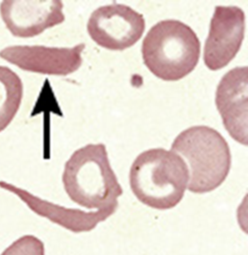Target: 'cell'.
Returning a JSON list of instances; mask_svg holds the SVG:
<instances>
[{"label":"cell","instance_id":"cell-9","mask_svg":"<svg viewBox=\"0 0 248 255\" xmlns=\"http://www.w3.org/2000/svg\"><path fill=\"white\" fill-rule=\"evenodd\" d=\"M84 48V43L72 48L10 47L0 52V57L25 71L64 76L81 67Z\"/></svg>","mask_w":248,"mask_h":255},{"label":"cell","instance_id":"cell-11","mask_svg":"<svg viewBox=\"0 0 248 255\" xmlns=\"http://www.w3.org/2000/svg\"><path fill=\"white\" fill-rule=\"evenodd\" d=\"M24 96L19 76L9 68L0 65V132L14 120Z\"/></svg>","mask_w":248,"mask_h":255},{"label":"cell","instance_id":"cell-12","mask_svg":"<svg viewBox=\"0 0 248 255\" xmlns=\"http://www.w3.org/2000/svg\"><path fill=\"white\" fill-rule=\"evenodd\" d=\"M1 255H45V250L39 238L26 235L11 244Z\"/></svg>","mask_w":248,"mask_h":255},{"label":"cell","instance_id":"cell-10","mask_svg":"<svg viewBox=\"0 0 248 255\" xmlns=\"http://www.w3.org/2000/svg\"><path fill=\"white\" fill-rule=\"evenodd\" d=\"M36 210L49 220L56 223L73 233H83L93 230L99 223L105 221L112 216L118 208H106L97 212H85L80 209L62 208L53 204L42 202Z\"/></svg>","mask_w":248,"mask_h":255},{"label":"cell","instance_id":"cell-8","mask_svg":"<svg viewBox=\"0 0 248 255\" xmlns=\"http://www.w3.org/2000/svg\"><path fill=\"white\" fill-rule=\"evenodd\" d=\"M248 67L225 74L216 91V105L226 130L237 142L248 145Z\"/></svg>","mask_w":248,"mask_h":255},{"label":"cell","instance_id":"cell-1","mask_svg":"<svg viewBox=\"0 0 248 255\" xmlns=\"http://www.w3.org/2000/svg\"><path fill=\"white\" fill-rule=\"evenodd\" d=\"M62 183L69 198L88 209L118 208L123 194L103 143L74 151L65 163Z\"/></svg>","mask_w":248,"mask_h":255},{"label":"cell","instance_id":"cell-7","mask_svg":"<svg viewBox=\"0 0 248 255\" xmlns=\"http://www.w3.org/2000/svg\"><path fill=\"white\" fill-rule=\"evenodd\" d=\"M62 1H3L0 14L14 36L31 38L62 24L65 16Z\"/></svg>","mask_w":248,"mask_h":255},{"label":"cell","instance_id":"cell-3","mask_svg":"<svg viewBox=\"0 0 248 255\" xmlns=\"http://www.w3.org/2000/svg\"><path fill=\"white\" fill-rule=\"evenodd\" d=\"M142 55L153 75L162 81H180L197 66L201 43L189 25L179 20H163L143 39Z\"/></svg>","mask_w":248,"mask_h":255},{"label":"cell","instance_id":"cell-4","mask_svg":"<svg viewBox=\"0 0 248 255\" xmlns=\"http://www.w3.org/2000/svg\"><path fill=\"white\" fill-rule=\"evenodd\" d=\"M172 151L185 159L189 169L188 189L208 193L224 182L231 168V152L224 137L213 128L196 126L175 138Z\"/></svg>","mask_w":248,"mask_h":255},{"label":"cell","instance_id":"cell-2","mask_svg":"<svg viewBox=\"0 0 248 255\" xmlns=\"http://www.w3.org/2000/svg\"><path fill=\"white\" fill-rule=\"evenodd\" d=\"M189 177L188 166L181 156L172 150L155 148L136 157L130 169L129 182L140 202L167 210L181 202Z\"/></svg>","mask_w":248,"mask_h":255},{"label":"cell","instance_id":"cell-5","mask_svg":"<svg viewBox=\"0 0 248 255\" xmlns=\"http://www.w3.org/2000/svg\"><path fill=\"white\" fill-rule=\"evenodd\" d=\"M91 39L101 47L123 51L132 47L142 37L145 21L128 5L111 4L96 9L88 22Z\"/></svg>","mask_w":248,"mask_h":255},{"label":"cell","instance_id":"cell-6","mask_svg":"<svg viewBox=\"0 0 248 255\" xmlns=\"http://www.w3.org/2000/svg\"><path fill=\"white\" fill-rule=\"evenodd\" d=\"M245 35V13L238 6L215 8L204 46V62L211 71L227 66L239 52Z\"/></svg>","mask_w":248,"mask_h":255}]
</instances>
